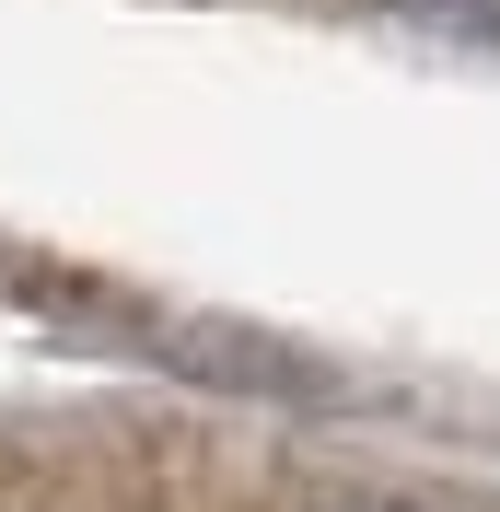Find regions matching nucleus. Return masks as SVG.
I'll return each mask as SVG.
<instances>
[{"mask_svg":"<svg viewBox=\"0 0 500 512\" xmlns=\"http://www.w3.org/2000/svg\"><path fill=\"white\" fill-rule=\"evenodd\" d=\"M314 512H407V501H373V489H338V501H314Z\"/></svg>","mask_w":500,"mask_h":512,"instance_id":"1","label":"nucleus"}]
</instances>
